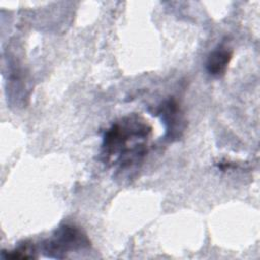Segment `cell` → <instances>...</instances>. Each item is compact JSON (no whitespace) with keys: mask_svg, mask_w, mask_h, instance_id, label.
Returning <instances> with one entry per match:
<instances>
[{"mask_svg":"<svg viewBox=\"0 0 260 260\" xmlns=\"http://www.w3.org/2000/svg\"><path fill=\"white\" fill-rule=\"evenodd\" d=\"M159 113L161 114V118L166 123L169 124V131L172 132L173 135L175 128H180V118H179V109L178 105L174 100H169L160 106ZM171 137V136H170Z\"/></svg>","mask_w":260,"mask_h":260,"instance_id":"obj_3","label":"cell"},{"mask_svg":"<svg viewBox=\"0 0 260 260\" xmlns=\"http://www.w3.org/2000/svg\"><path fill=\"white\" fill-rule=\"evenodd\" d=\"M233 52L225 46H218L213 50L207 59L206 69L213 76H220L225 72V69L232 59Z\"/></svg>","mask_w":260,"mask_h":260,"instance_id":"obj_2","label":"cell"},{"mask_svg":"<svg viewBox=\"0 0 260 260\" xmlns=\"http://www.w3.org/2000/svg\"><path fill=\"white\" fill-rule=\"evenodd\" d=\"M86 237L76 228L64 225L56 232V235L48 240L44 245V250L48 256L61 258L63 253L69 250L87 245Z\"/></svg>","mask_w":260,"mask_h":260,"instance_id":"obj_1","label":"cell"}]
</instances>
